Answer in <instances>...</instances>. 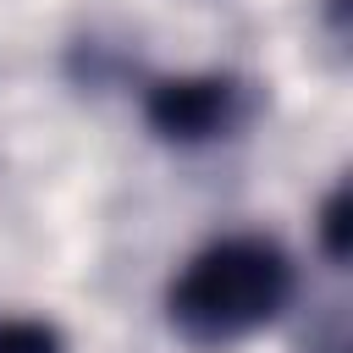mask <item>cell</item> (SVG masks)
Here are the masks:
<instances>
[{
    "instance_id": "cell-1",
    "label": "cell",
    "mask_w": 353,
    "mask_h": 353,
    "mask_svg": "<svg viewBox=\"0 0 353 353\" xmlns=\"http://www.w3.org/2000/svg\"><path fill=\"white\" fill-rule=\"evenodd\" d=\"M292 259L270 237H221L199 248L165 292L171 325L199 347H226L265 331L292 303Z\"/></svg>"
},
{
    "instance_id": "cell-4",
    "label": "cell",
    "mask_w": 353,
    "mask_h": 353,
    "mask_svg": "<svg viewBox=\"0 0 353 353\" xmlns=\"http://www.w3.org/2000/svg\"><path fill=\"white\" fill-rule=\"evenodd\" d=\"M320 248L336 265L347 259V188H331V199L320 204Z\"/></svg>"
},
{
    "instance_id": "cell-2",
    "label": "cell",
    "mask_w": 353,
    "mask_h": 353,
    "mask_svg": "<svg viewBox=\"0 0 353 353\" xmlns=\"http://www.w3.org/2000/svg\"><path fill=\"white\" fill-rule=\"evenodd\" d=\"M143 116L165 143H210L226 138L248 116V94L226 72H199V77H160L143 94Z\"/></svg>"
},
{
    "instance_id": "cell-3",
    "label": "cell",
    "mask_w": 353,
    "mask_h": 353,
    "mask_svg": "<svg viewBox=\"0 0 353 353\" xmlns=\"http://www.w3.org/2000/svg\"><path fill=\"white\" fill-rule=\"evenodd\" d=\"M0 353H66V342H61V331L50 320L0 314Z\"/></svg>"
}]
</instances>
